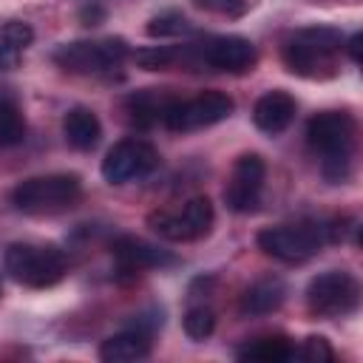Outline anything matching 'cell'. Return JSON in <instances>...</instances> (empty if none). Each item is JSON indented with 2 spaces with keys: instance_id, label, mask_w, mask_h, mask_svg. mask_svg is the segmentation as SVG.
Instances as JSON below:
<instances>
[{
  "instance_id": "obj_1",
  "label": "cell",
  "mask_w": 363,
  "mask_h": 363,
  "mask_svg": "<svg viewBox=\"0 0 363 363\" xmlns=\"http://www.w3.org/2000/svg\"><path fill=\"white\" fill-rule=\"evenodd\" d=\"M354 136H357V125L343 111L315 113L306 125V142L315 153L323 156V176L335 184L349 176Z\"/></svg>"
},
{
  "instance_id": "obj_2",
  "label": "cell",
  "mask_w": 363,
  "mask_h": 363,
  "mask_svg": "<svg viewBox=\"0 0 363 363\" xmlns=\"http://www.w3.org/2000/svg\"><path fill=\"white\" fill-rule=\"evenodd\" d=\"M340 31L329 26L298 28L284 45V62L298 77H326L335 68V57L340 54Z\"/></svg>"
},
{
  "instance_id": "obj_3",
  "label": "cell",
  "mask_w": 363,
  "mask_h": 363,
  "mask_svg": "<svg viewBox=\"0 0 363 363\" xmlns=\"http://www.w3.org/2000/svg\"><path fill=\"white\" fill-rule=\"evenodd\" d=\"M82 196V184L74 173H48L31 176L11 190L14 210L26 216H54L71 210Z\"/></svg>"
},
{
  "instance_id": "obj_4",
  "label": "cell",
  "mask_w": 363,
  "mask_h": 363,
  "mask_svg": "<svg viewBox=\"0 0 363 363\" xmlns=\"http://www.w3.org/2000/svg\"><path fill=\"white\" fill-rule=\"evenodd\" d=\"M332 241V224L323 221H295L281 227H267L258 233V247L284 264H303L312 255L323 250V244Z\"/></svg>"
},
{
  "instance_id": "obj_5",
  "label": "cell",
  "mask_w": 363,
  "mask_h": 363,
  "mask_svg": "<svg viewBox=\"0 0 363 363\" xmlns=\"http://www.w3.org/2000/svg\"><path fill=\"white\" fill-rule=\"evenodd\" d=\"M6 272L23 286H54L65 275V255L51 244H11L3 255Z\"/></svg>"
},
{
  "instance_id": "obj_6",
  "label": "cell",
  "mask_w": 363,
  "mask_h": 363,
  "mask_svg": "<svg viewBox=\"0 0 363 363\" xmlns=\"http://www.w3.org/2000/svg\"><path fill=\"white\" fill-rule=\"evenodd\" d=\"M125 57H128V43L122 37L77 40L57 45L51 54V60L71 74H111L125 62Z\"/></svg>"
},
{
  "instance_id": "obj_7",
  "label": "cell",
  "mask_w": 363,
  "mask_h": 363,
  "mask_svg": "<svg viewBox=\"0 0 363 363\" xmlns=\"http://www.w3.org/2000/svg\"><path fill=\"white\" fill-rule=\"evenodd\" d=\"M233 99L221 91H204L190 99H170L162 111V122L170 130H199L224 122L233 113Z\"/></svg>"
},
{
  "instance_id": "obj_8",
  "label": "cell",
  "mask_w": 363,
  "mask_h": 363,
  "mask_svg": "<svg viewBox=\"0 0 363 363\" xmlns=\"http://www.w3.org/2000/svg\"><path fill=\"white\" fill-rule=\"evenodd\" d=\"M147 224L167 241H196L213 227V204L207 196H196L179 210H153L147 216Z\"/></svg>"
},
{
  "instance_id": "obj_9",
  "label": "cell",
  "mask_w": 363,
  "mask_h": 363,
  "mask_svg": "<svg viewBox=\"0 0 363 363\" xmlns=\"http://www.w3.org/2000/svg\"><path fill=\"white\" fill-rule=\"evenodd\" d=\"M360 303V286L349 272L332 269L309 281L306 306L318 318H343Z\"/></svg>"
},
{
  "instance_id": "obj_10",
  "label": "cell",
  "mask_w": 363,
  "mask_h": 363,
  "mask_svg": "<svg viewBox=\"0 0 363 363\" xmlns=\"http://www.w3.org/2000/svg\"><path fill=\"white\" fill-rule=\"evenodd\" d=\"M159 164V153L150 142L145 139H122L116 142L105 159H102V176L111 184H125L133 179H142L153 173Z\"/></svg>"
},
{
  "instance_id": "obj_11",
  "label": "cell",
  "mask_w": 363,
  "mask_h": 363,
  "mask_svg": "<svg viewBox=\"0 0 363 363\" xmlns=\"http://www.w3.org/2000/svg\"><path fill=\"white\" fill-rule=\"evenodd\" d=\"M187 57H193V62H201V65H210L216 71H227V74H241L247 68L255 65V45L244 37H210L207 43H199V45H187L184 51Z\"/></svg>"
},
{
  "instance_id": "obj_12",
  "label": "cell",
  "mask_w": 363,
  "mask_h": 363,
  "mask_svg": "<svg viewBox=\"0 0 363 363\" xmlns=\"http://www.w3.org/2000/svg\"><path fill=\"white\" fill-rule=\"evenodd\" d=\"M264 159L258 153H244L235 159L230 182L224 187V204L233 213H252L261 201V190H264Z\"/></svg>"
},
{
  "instance_id": "obj_13",
  "label": "cell",
  "mask_w": 363,
  "mask_h": 363,
  "mask_svg": "<svg viewBox=\"0 0 363 363\" xmlns=\"http://www.w3.org/2000/svg\"><path fill=\"white\" fill-rule=\"evenodd\" d=\"M113 250V258L125 267V269H156V267H170L176 264V258L156 247V244H147L142 238H133V235H122L111 244Z\"/></svg>"
},
{
  "instance_id": "obj_14",
  "label": "cell",
  "mask_w": 363,
  "mask_h": 363,
  "mask_svg": "<svg viewBox=\"0 0 363 363\" xmlns=\"http://www.w3.org/2000/svg\"><path fill=\"white\" fill-rule=\"evenodd\" d=\"M295 119V99L286 91H267L252 105V122L264 133H281Z\"/></svg>"
},
{
  "instance_id": "obj_15",
  "label": "cell",
  "mask_w": 363,
  "mask_h": 363,
  "mask_svg": "<svg viewBox=\"0 0 363 363\" xmlns=\"http://www.w3.org/2000/svg\"><path fill=\"white\" fill-rule=\"evenodd\" d=\"M150 354V332L145 329H128L119 335H111L99 346V357L105 363H133Z\"/></svg>"
},
{
  "instance_id": "obj_16",
  "label": "cell",
  "mask_w": 363,
  "mask_h": 363,
  "mask_svg": "<svg viewBox=\"0 0 363 363\" xmlns=\"http://www.w3.org/2000/svg\"><path fill=\"white\" fill-rule=\"evenodd\" d=\"M62 136L74 150H94L102 136V125L94 111L88 108H71L62 116Z\"/></svg>"
},
{
  "instance_id": "obj_17",
  "label": "cell",
  "mask_w": 363,
  "mask_h": 363,
  "mask_svg": "<svg viewBox=\"0 0 363 363\" xmlns=\"http://www.w3.org/2000/svg\"><path fill=\"white\" fill-rule=\"evenodd\" d=\"M286 298V286L281 278H261L241 295V312L244 315H269L275 312Z\"/></svg>"
},
{
  "instance_id": "obj_18",
  "label": "cell",
  "mask_w": 363,
  "mask_h": 363,
  "mask_svg": "<svg viewBox=\"0 0 363 363\" xmlns=\"http://www.w3.org/2000/svg\"><path fill=\"white\" fill-rule=\"evenodd\" d=\"M34 40V31L28 23H20V20H9L3 28H0V71H11L23 51L31 45Z\"/></svg>"
},
{
  "instance_id": "obj_19",
  "label": "cell",
  "mask_w": 363,
  "mask_h": 363,
  "mask_svg": "<svg viewBox=\"0 0 363 363\" xmlns=\"http://www.w3.org/2000/svg\"><path fill=\"white\" fill-rule=\"evenodd\" d=\"M292 354H295V346L289 343V337H261L238 349L241 360H258V363H284V360H292Z\"/></svg>"
},
{
  "instance_id": "obj_20",
  "label": "cell",
  "mask_w": 363,
  "mask_h": 363,
  "mask_svg": "<svg viewBox=\"0 0 363 363\" xmlns=\"http://www.w3.org/2000/svg\"><path fill=\"white\" fill-rule=\"evenodd\" d=\"M23 136H26V122H23V116L17 113L14 105L0 102V150L20 145Z\"/></svg>"
},
{
  "instance_id": "obj_21",
  "label": "cell",
  "mask_w": 363,
  "mask_h": 363,
  "mask_svg": "<svg viewBox=\"0 0 363 363\" xmlns=\"http://www.w3.org/2000/svg\"><path fill=\"white\" fill-rule=\"evenodd\" d=\"M182 326H184L187 337L204 340V337H210L213 329H216V312H213L210 306H204V303H201V306H190V309L184 312Z\"/></svg>"
},
{
  "instance_id": "obj_22",
  "label": "cell",
  "mask_w": 363,
  "mask_h": 363,
  "mask_svg": "<svg viewBox=\"0 0 363 363\" xmlns=\"http://www.w3.org/2000/svg\"><path fill=\"white\" fill-rule=\"evenodd\" d=\"M184 31H190V23L182 11H162L147 23L150 37H179Z\"/></svg>"
},
{
  "instance_id": "obj_23",
  "label": "cell",
  "mask_w": 363,
  "mask_h": 363,
  "mask_svg": "<svg viewBox=\"0 0 363 363\" xmlns=\"http://www.w3.org/2000/svg\"><path fill=\"white\" fill-rule=\"evenodd\" d=\"M136 65L145 68V71H164L176 62V51L167 48V45H153V48H139L133 54Z\"/></svg>"
},
{
  "instance_id": "obj_24",
  "label": "cell",
  "mask_w": 363,
  "mask_h": 363,
  "mask_svg": "<svg viewBox=\"0 0 363 363\" xmlns=\"http://www.w3.org/2000/svg\"><path fill=\"white\" fill-rule=\"evenodd\" d=\"M292 357L306 360V363H326V360H332L335 354H332V349H329L326 337L312 335V337H306V340H303V346H301V349H295V354H292Z\"/></svg>"
},
{
  "instance_id": "obj_25",
  "label": "cell",
  "mask_w": 363,
  "mask_h": 363,
  "mask_svg": "<svg viewBox=\"0 0 363 363\" xmlns=\"http://www.w3.org/2000/svg\"><path fill=\"white\" fill-rule=\"evenodd\" d=\"M360 40H363L360 34H354V37L349 40V57H352L354 62H360Z\"/></svg>"
},
{
  "instance_id": "obj_26",
  "label": "cell",
  "mask_w": 363,
  "mask_h": 363,
  "mask_svg": "<svg viewBox=\"0 0 363 363\" xmlns=\"http://www.w3.org/2000/svg\"><path fill=\"white\" fill-rule=\"evenodd\" d=\"M199 6H207V9H221V11H230V0H196Z\"/></svg>"
}]
</instances>
